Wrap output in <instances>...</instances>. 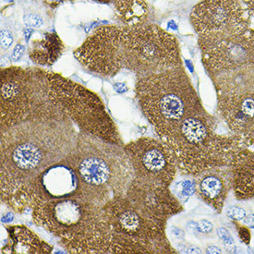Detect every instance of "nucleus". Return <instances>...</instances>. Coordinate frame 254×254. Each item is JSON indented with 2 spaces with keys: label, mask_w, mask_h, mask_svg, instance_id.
Instances as JSON below:
<instances>
[{
  "label": "nucleus",
  "mask_w": 254,
  "mask_h": 254,
  "mask_svg": "<svg viewBox=\"0 0 254 254\" xmlns=\"http://www.w3.org/2000/svg\"><path fill=\"white\" fill-rule=\"evenodd\" d=\"M79 131L69 119L23 122L1 131L0 198L5 203L47 167L73 151Z\"/></svg>",
  "instance_id": "nucleus-1"
},
{
  "label": "nucleus",
  "mask_w": 254,
  "mask_h": 254,
  "mask_svg": "<svg viewBox=\"0 0 254 254\" xmlns=\"http://www.w3.org/2000/svg\"><path fill=\"white\" fill-rule=\"evenodd\" d=\"M32 216L36 226L58 238L70 254H110L112 233L103 206L80 194L39 201Z\"/></svg>",
  "instance_id": "nucleus-2"
},
{
  "label": "nucleus",
  "mask_w": 254,
  "mask_h": 254,
  "mask_svg": "<svg viewBox=\"0 0 254 254\" xmlns=\"http://www.w3.org/2000/svg\"><path fill=\"white\" fill-rule=\"evenodd\" d=\"M65 159L80 178V195L102 206L126 194L135 178L124 146L80 130L76 146Z\"/></svg>",
  "instance_id": "nucleus-3"
},
{
  "label": "nucleus",
  "mask_w": 254,
  "mask_h": 254,
  "mask_svg": "<svg viewBox=\"0 0 254 254\" xmlns=\"http://www.w3.org/2000/svg\"><path fill=\"white\" fill-rule=\"evenodd\" d=\"M160 140L173 154L178 171L193 178L214 167L231 166L247 147L233 134L218 133L217 120L207 111L187 118Z\"/></svg>",
  "instance_id": "nucleus-4"
},
{
  "label": "nucleus",
  "mask_w": 254,
  "mask_h": 254,
  "mask_svg": "<svg viewBox=\"0 0 254 254\" xmlns=\"http://www.w3.org/2000/svg\"><path fill=\"white\" fill-rule=\"evenodd\" d=\"M135 94L142 114L159 139L187 118L206 111L183 66L138 78Z\"/></svg>",
  "instance_id": "nucleus-5"
},
{
  "label": "nucleus",
  "mask_w": 254,
  "mask_h": 254,
  "mask_svg": "<svg viewBox=\"0 0 254 254\" xmlns=\"http://www.w3.org/2000/svg\"><path fill=\"white\" fill-rule=\"evenodd\" d=\"M47 72L16 66L1 70V131L27 121L67 118L51 98Z\"/></svg>",
  "instance_id": "nucleus-6"
},
{
  "label": "nucleus",
  "mask_w": 254,
  "mask_h": 254,
  "mask_svg": "<svg viewBox=\"0 0 254 254\" xmlns=\"http://www.w3.org/2000/svg\"><path fill=\"white\" fill-rule=\"evenodd\" d=\"M198 44L217 98L254 92V29Z\"/></svg>",
  "instance_id": "nucleus-7"
},
{
  "label": "nucleus",
  "mask_w": 254,
  "mask_h": 254,
  "mask_svg": "<svg viewBox=\"0 0 254 254\" xmlns=\"http://www.w3.org/2000/svg\"><path fill=\"white\" fill-rule=\"evenodd\" d=\"M103 209L112 233L110 254H176L166 228L148 220L125 194L112 198Z\"/></svg>",
  "instance_id": "nucleus-8"
},
{
  "label": "nucleus",
  "mask_w": 254,
  "mask_h": 254,
  "mask_svg": "<svg viewBox=\"0 0 254 254\" xmlns=\"http://www.w3.org/2000/svg\"><path fill=\"white\" fill-rule=\"evenodd\" d=\"M120 37L122 67L136 74L137 79L183 66L179 42L160 27H121Z\"/></svg>",
  "instance_id": "nucleus-9"
},
{
  "label": "nucleus",
  "mask_w": 254,
  "mask_h": 254,
  "mask_svg": "<svg viewBox=\"0 0 254 254\" xmlns=\"http://www.w3.org/2000/svg\"><path fill=\"white\" fill-rule=\"evenodd\" d=\"M47 76L54 104L80 131L121 146L125 145L114 121L97 94L61 74L47 72Z\"/></svg>",
  "instance_id": "nucleus-10"
},
{
  "label": "nucleus",
  "mask_w": 254,
  "mask_h": 254,
  "mask_svg": "<svg viewBox=\"0 0 254 254\" xmlns=\"http://www.w3.org/2000/svg\"><path fill=\"white\" fill-rule=\"evenodd\" d=\"M80 181L77 172L66 159L41 172L4 204L15 213L32 212L39 201H54L79 195Z\"/></svg>",
  "instance_id": "nucleus-11"
},
{
  "label": "nucleus",
  "mask_w": 254,
  "mask_h": 254,
  "mask_svg": "<svg viewBox=\"0 0 254 254\" xmlns=\"http://www.w3.org/2000/svg\"><path fill=\"white\" fill-rule=\"evenodd\" d=\"M190 21L198 42L241 34L251 26V14L242 0H202L193 7Z\"/></svg>",
  "instance_id": "nucleus-12"
},
{
  "label": "nucleus",
  "mask_w": 254,
  "mask_h": 254,
  "mask_svg": "<svg viewBox=\"0 0 254 254\" xmlns=\"http://www.w3.org/2000/svg\"><path fill=\"white\" fill-rule=\"evenodd\" d=\"M136 179L148 183L170 187L178 167L167 144L158 139L142 137L124 145Z\"/></svg>",
  "instance_id": "nucleus-13"
},
{
  "label": "nucleus",
  "mask_w": 254,
  "mask_h": 254,
  "mask_svg": "<svg viewBox=\"0 0 254 254\" xmlns=\"http://www.w3.org/2000/svg\"><path fill=\"white\" fill-rule=\"evenodd\" d=\"M121 26L96 29L79 48L74 57L94 73L114 77L122 67L121 61Z\"/></svg>",
  "instance_id": "nucleus-14"
},
{
  "label": "nucleus",
  "mask_w": 254,
  "mask_h": 254,
  "mask_svg": "<svg viewBox=\"0 0 254 254\" xmlns=\"http://www.w3.org/2000/svg\"><path fill=\"white\" fill-rule=\"evenodd\" d=\"M126 197L148 220L167 228V221L183 211V205L170 187L154 185L134 178Z\"/></svg>",
  "instance_id": "nucleus-15"
},
{
  "label": "nucleus",
  "mask_w": 254,
  "mask_h": 254,
  "mask_svg": "<svg viewBox=\"0 0 254 254\" xmlns=\"http://www.w3.org/2000/svg\"><path fill=\"white\" fill-rule=\"evenodd\" d=\"M217 113L230 133L254 146V92L217 98Z\"/></svg>",
  "instance_id": "nucleus-16"
},
{
  "label": "nucleus",
  "mask_w": 254,
  "mask_h": 254,
  "mask_svg": "<svg viewBox=\"0 0 254 254\" xmlns=\"http://www.w3.org/2000/svg\"><path fill=\"white\" fill-rule=\"evenodd\" d=\"M194 178L199 198L220 214L228 194L233 190L231 166L214 167Z\"/></svg>",
  "instance_id": "nucleus-17"
},
{
  "label": "nucleus",
  "mask_w": 254,
  "mask_h": 254,
  "mask_svg": "<svg viewBox=\"0 0 254 254\" xmlns=\"http://www.w3.org/2000/svg\"><path fill=\"white\" fill-rule=\"evenodd\" d=\"M7 241L1 249L2 254H51L53 247L25 226H10L6 228Z\"/></svg>",
  "instance_id": "nucleus-18"
},
{
  "label": "nucleus",
  "mask_w": 254,
  "mask_h": 254,
  "mask_svg": "<svg viewBox=\"0 0 254 254\" xmlns=\"http://www.w3.org/2000/svg\"><path fill=\"white\" fill-rule=\"evenodd\" d=\"M233 176V191L239 201L254 198V151L242 149L236 155L231 165Z\"/></svg>",
  "instance_id": "nucleus-19"
},
{
  "label": "nucleus",
  "mask_w": 254,
  "mask_h": 254,
  "mask_svg": "<svg viewBox=\"0 0 254 254\" xmlns=\"http://www.w3.org/2000/svg\"><path fill=\"white\" fill-rule=\"evenodd\" d=\"M63 51L60 37L56 34H46L40 40L34 41L29 57L36 65L50 66L61 58Z\"/></svg>",
  "instance_id": "nucleus-20"
},
{
  "label": "nucleus",
  "mask_w": 254,
  "mask_h": 254,
  "mask_svg": "<svg viewBox=\"0 0 254 254\" xmlns=\"http://www.w3.org/2000/svg\"><path fill=\"white\" fill-rule=\"evenodd\" d=\"M118 16L127 26H138L147 19L148 6L144 0H115Z\"/></svg>",
  "instance_id": "nucleus-21"
},
{
  "label": "nucleus",
  "mask_w": 254,
  "mask_h": 254,
  "mask_svg": "<svg viewBox=\"0 0 254 254\" xmlns=\"http://www.w3.org/2000/svg\"><path fill=\"white\" fill-rule=\"evenodd\" d=\"M179 192L181 199H188L194 192H196V182L193 179H187L181 181L179 184Z\"/></svg>",
  "instance_id": "nucleus-22"
},
{
  "label": "nucleus",
  "mask_w": 254,
  "mask_h": 254,
  "mask_svg": "<svg viewBox=\"0 0 254 254\" xmlns=\"http://www.w3.org/2000/svg\"><path fill=\"white\" fill-rule=\"evenodd\" d=\"M226 214L230 220L237 221V222L244 220L245 217L247 216L246 210L242 207H240V206L228 207L226 211Z\"/></svg>",
  "instance_id": "nucleus-23"
},
{
  "label": "nucleus",
  "mask_w": 254,
  "mask_h": 254,
  "mask_svg": "<svg viewBox=\"0 0 254 254\" xmlns=\"http://www.w3.org/2000/svg\"><path fill=\"white\" fill-rule=\"evenodd\" d=\"M23 22L27 27L39 28L44 24V19L38 14H28L23 17Z\"/></svg>",
  "instance_id": "nucleus-24"
},
{
  "label": "nucleus",
  "mask_w": 254,
  "mask_h": 254,
  "mask_svg": "<svg viewBox=\"0 0 254 254\" xmlns=\"http://www.w3.org/2000/svg\"><path fill=\"white\" fill-rule=\"evenodd\" d=\"M236 228H237V231H238V235L239 238L241 240V242H243L245 245H249L251 242V239H252V235H251V231L248 228L247 226H241L240 223H238L237 221H234Z\"/></svg>",
  "instance_id": "nucleus-25"
},
{
  "label": "nucleus",
  "mask_w": 254,
  "mask_h": 254,
  "mask_svg": "<svg viewBox=\"0 0 254 254\" xmlns=\"http://www.w3.org/2000/svg\"><path fill=\"white\" fill-rule=\"evenodd\" d=\"M216 234L221 241H223L224 244H226L228 246L234 245V238L232 237V235L230 234V232L227 228H224V227H219V228H216Z\"/></svg>",
  "instance_id": "nucleus-26"
},
{
  "label": "nucleus",
  "mask_w": 254,
  "mask_h": 254,
  "mask_svg": "<svg viewBox=\"0 0 254 254\" xmlns=\"http://www.w3.org/2000/svg\"><path fill=\"white\" fill-rule=\"evenodd\" d=\"M0 44H1V49L7 50L11 45L13 44V36L11 33L6 30H1L0 34Z\"/></svg>",
  "instance_id": "nucleus-27"
},
{
  "label": "nucleus",
  "mask_w": 254,
  "mask_h": 254,
  "mask_svg": "<svg viewBox=\"0 0 254 254\" xmlns=\"http://www.w3.org/2000/svg\"><path fill=\"white\" fill-rule=\"evenodd\" d=\"M214 230V224L208 219H202L198 223V231L201 234H210Z\"/></svg>",
  "instance_id": "nucleus-28"
},
{
  "label": "nucleus",
  "mask_w": 254,
  "mask_h": 254,
  "mask_svg": "<svg viewBox=\"0 0 254 254\" xmlns=\"http://www.w3.org/2000/svg\"><path fill=\"white\" fill-rule=\"evenodd\" d=\"M24 50L25 48L21 45V44H18L16 47H14L13 51L11 54V61L14 62L20 61V59L22 58L23 54H24Z\"/></svg>",
  "instance_id": "nucleus-29"
},
{
  "label": "nucleus",
  "mask_w": 254,
  "mask_h": 254,
  "mask_svg": "<svg viewBox=\"0 0 254 254\" xmlns=\"http://www.w3.org/2000/svg\"><path fill=\"white\" fill-rule=\"evenodd\" d=\"M171 234L179 240H184V238H185V232L181 228H177V227L171 228Z\"/></svg>",
  "instance_id": "nucleus-30"
},
{
  "label": "nucleus",
  "mask_w": 254,
  "mask_h": 254,
  "mask_svg": "<svg viewBox=\"0 0 254 254\" xmlns=\"http://www.w3.org/2000/svg\"><path fill=\"white\" fill-rule=\"evenodd\" d=\"M114 89L115 91L118 92L119 94H123L128 90L127 85L123 82H116L114 84Z\"/></svg>",
  "instance_id": "nucleus-31"
},
{
  "label": "nucleus",
  "mask_w": 254,
  "mask_h": 254,
  "mask_svg": "<svg viewBox=\"0 0 254 254\" xmlns=\"http://www.w3.org/2000/svg\"><path fill=\"white\" fill-rule=\"evenodd\" d=\"M243 223L248 228L254 229V214H247V216L243 220Z\"/></svg>",
  "instance_id": "nucleus-32"
},
{
  "label": "nucleus",
  "mask_w": 254,
  "mask_h": 254,
  "mask_svg": "<svg viewBox=\"0 0 254 254\" xmlns=\"http://www.w3.org/2000/svg\"><path fill=\"white\" fill-rule=\"evenodd\" d=\"M183 253H186V254H202V250L201 248L197 247L195 245H190L184 250Z\"/></svg>",
  "instance_id": "nucleus-33"
},
{
  "label": "nucleus",
  "mask_w": 254,
  "mask_h": 254,
  "mask_svg": "<svg viewBox=\"0 0 254 254\" xmlns=\"http://www.w3.org/2000/svg\"><path fill=\"white\" fill-rule=\"evenodd\" d=\"M251 16H254V0H242Z\"/></svg>",
  "instance_id": "nucleus-34"
},
{
  "label": "nucleus",
  "mask_w": 254,
  "mask_h": 254,
  "mask_svg": "<svg viewBox=\"0 0 254 254\" xmlns=\"http://www.w3.org/2000/svg\"><path fill=\"white\" fill-rule=\"evenodd\" d=\"M205 253L206 254H223L220 248L214 246V245H211L207 247V249L205 250Z\"/></svg>",
  "instance_id": "nucleus-35"
},
{
  "label": "nucleus",
  "mask_w": 254,
  "mask_h": 254,
  "mask_svg": "<svg viewBox=\"0 0 254 254\" xmlns=\"http://www.w3.org/2000/svg\"><path fill=\"white\" fill-rule=\"evenodd\" d=\"M23 34H24V37H25V39H26L27 42H28L29 39L32 37V35L34 34V30H33V28L28 27L26 29H24Z\"/></svg>",
  "instance_id": "nucleus-36"
},
{
  "label": "nucleus",
  "mask_w": 254,
  "mask_h": 254,
  "mask_svg": "<svg viewBox=\"0 0 254 254\" xmlns=\"http://www.w3.org/2000/svg\"><path fill=\"white\" fill-rule=\"evenodd\" d=\"M12 219H13V214H7L6 215H4V216L2 217V222H4V223H7V222L12 221Z\"/></svg>",
  "instance_id": "nucleus-37"
},
{
  "label": "nucleus",
  "mask_w": 254,
  "mask_h": 254,
  "mask_svg": "<svg viewBox=\"0 0 254 254\" xmlns=\"http://www.w3.org/2000/svg\"><path fill=\"white\" fill-rule=\"evenodd\" d=\"M230 253H233V254H242L243 253V250L241 248L235 247L232 248L231 250H229Z\"/></svg>",
  "instance_id": "nucleus-38"
},
{
  "label": "nucleus",
  "mask_w": 254,
  "mask_h": 254,
  "mask_svg": "<svg viewBox=\"0 0 254 254\" xmlns=\"http://www.w3.org/2000/svg\"><path fill=\"white\" fill-rule=\"evenodd\" d=\"M94 1H97V2H100V3H110L112 0H94Z\"/></svg>",
  "instance_id": "nucleus-39"
},
{
  "label": "nucleus",
  "mask_w": 254,
  "mask_h": 254,
  "mask_svg": "<svg viewBox=\"0 0 254 254\" xmlns=\"http://www.w3.org/2000/svg\"></svg>",
  "instance_id": "nucleus-40"
}]
</instances>
